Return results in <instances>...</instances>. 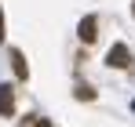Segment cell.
<instances>
[{
    "mask_svg": "<svg viewBox=\"0 0 135 127\" xmlns=\"http://www.w3.org/2000/svg\"><path fill=\"white\" fill-rule=\"evenodd\" d=\"M77 36H80V44H95L99 40V18L95 15H84L80 25H77Z\"/></svg>",
    "mask_w": 135,
    "mask_h": 127,
    "instance_id": "obj_2",
    "label": "cell"
},
{
    "mask_svg": "<svg viewBox=\"0 0 135 127\" xmlns=\"http://www.w3.org/2000/svg\"><path fill=\"white\" fill-rule=\"evenodd\" d=\"M132 15H135V4H132Z\"/></svg>",
    "mask_w": 135,
    "mask_h": 127,
    "instance_id": "obj_7",
    "label": "cell"
},
{
    "mask_svg": "<svg viewBox=\"0 0 135 127\" xmlns=\"http://www.w3.org/2000/svg\"><path fill=\"white\" fill-rule=\"evenodd\" d=\"M11 69H15V76H18V80L29 76V69H26V55L18 51V47H11Z\"/></svg>",
    "mask_w": 135,
    "mask_h": 127,
    "instance_id": "obj_4",
    "label": "cell"
},
{
    "mask_svg": "<svg viewBox=\"0 0 135 127\" xmlns=\"http://www.w3.org/2000/svg\"><path fill=\"white\" fill-rule=\"evenodd\" d=\"M77 98H80V102H91V98H95V91H91L88 84H80V87H77Z\"/></svg>",
    "mask_w": 135,
    "mask_h": 127,
    "instance_id": "obj_5",
    "label": "cell"
},
{
    "mask_svg": "<svg viewBox=\"0 0 135 127\" xmlns=\"http://www.w3.org/2000/svg\"><path fill=\"white\" fill-rule=\"evenodd\" d=\"M15 113V87L0 84V116H11Z\"/></svg>",
    "mask_w": 135,
    "mask_h": 127,
    "instance_id": "obj_3",
    "label": "cell"
},
{
    "mask_svg": "<svg viewBox=\"0 0 135 127\" xmlns=\"http://www.w3.org/2000/svg\"><path fill=\"white\" fill-rule=\"evenodd\" d=\"M4 36H7V29H4V7H0V44H4Z\"/></svg>",
    "mask_w": 135,
    "mask_h": 127,
    "instance_id": "obj_6",
    "label": "cell"
},
{
    "mask_svg": "<svg viewBox=\"0 0 135 127\" xmlns=\"http://www.w3.org/2000/svg\"><path fill=\"white\" fill-rule=\"evenodd\" d=\"M132 51H128V44H113L110 51H106V65L110 69H132Z\"/></svg>",
    "mask_w": 135,
    "mask_h": 127,
    "instance_id": "obj_1",
    "label": "cell"
}]
</instances>
